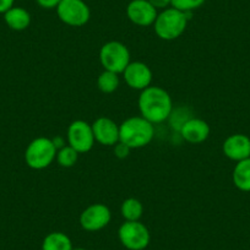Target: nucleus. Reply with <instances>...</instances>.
<instances>
[{
    "instance_id": "f257e3e1",
    "label": "nucleus",
    "mask_w": 250,
    "mask_h": 250,
    "mask_svg": "<svg viewBox=\"0 0 250 250\" xmlns=\"http://www.w3.org/2000/svg\"><path fill=\"white\" fill-rule=\"evenodd\" d=\"M139 110L141 117L153 125L162 123L172 114V97L165 88L151 85L139 96Z\"/></svg>"
},
{
    "instance_id": "f03ea898",
    "label": "nucleus",
    "mask_w": 250,
    "mask_h": 250,
    "mask_svg": "<svg viewBox=\"0 0 250 250\" xmlns=\"http://www.w3.org/2000/svg\"><path fill=\"white\" fill-rule=\"evenodd\" d=\"M155 136V125L145 118L130 117L119 125V141L135 150L147 146Z\"/></svg>"
},
{
    "instance_id": "7ed1b4c3",
    "label": "nucleus",
    "mask_w": 250,
    "mask_h": 250,
    "mask_svg": "<svg viewBox=\"0 0 250 250\" xmlns=\"http://www.w3.org/2000/svg\"><path fill=\"white\" fill-rule=\"evenodd\" d=\"M189 14L174 8H167L158 13L153 30L158 38L163 41H174L184 33L189 21Z\"/></svg>"
},
{
    "instance_id": "20e7f679",
    "label": "nucleus",
    "mask_w": 250,
    "mask_h": 250,
    "mask_svg": "<svg viewBox=\"0 0 250 250\" xmlns=\"http://www.w3.org/2000/svg\"><path fill=\"white\" fill-rule=\"evenodd\" d=\"M57 147L49 138L35 139L28 144L25 151V162L31 169H45L57 157Z\"/></svg>"
},
{
    "instance_id": "39448f33",
    "label": "nucleus",
    "mask_w": 250,
    "mask_h": 250,
    "mask_svg": "<svg viewBox=\"0 0 250 250\" xmlns=\"http://www.w3.org/2000/svg\"><path fill=\"white\" fill-rule=\"evenodd\" d=\"M100 62L104 70L113 71L119 75L130 62V52L124 43L110 41L101 47Z\"/></svg>"
},
{
    "instance_id": "423d86ee",
    "label": "nucleus",
    "mask_w": 250,
    "mask_h": 250,
    "mask_svg": "<svg viewBox=\"0 0 250 250\" xmlns=\"http://www.w3.org/2000/svg\"><path fill=\"white\" fill-rule=\"evenodd\" d=\"M120 243L128 250H144L148 247L151 234L140 221H125L118 230Z\"/></svg>"
},
{
    "instance_id": "0eeeda50",
    "label": "nucleus",
    "mask_w": 250,
    "mask_h": 250,
    "mask_svg": "<svg viewBox=\"0 0 250 250\" xmlns=\"http://www.w3.org/2000/svg\"><path fill=\"white\" fill-rule=\"evenodd\" d=\"M58 18L71 27H81L90 21L91 11L83 0H62L57 8Z\"/></svg>"
},
{
    "instance_id": "6e6552de",
    "label": "nucleus",
    "mask_w": 250,
    "mask_h": 250,
    "mask_svg": "<svg viewBox=\"0 0 250 250\" xmlns=\"http://www.w3.org/2000/svg\"><path fill=\"white\" fill-rule=\"evenodd\" d=\"M66 139H68V145H70L79 153H86L91 151L96 143L92 125L81 119L74 120L69 125Z\"/></svg>"
},
{
    "instance_id": "1a4fd4ad",
    "label": "nucleus",
    "mask_w": 250,
    "mask_h": 250,
    "mask_svg": "<svg viewBox=\"0 0 250 250\" xmlns=\"http://www.w3.org/2000/svg\"><path fill=\"white\" fill-rule=\"evenodd\" d=\"M112 212L104 204H92L80 215V226L87 232H97L109 225Z\"/></svg>"
},
{
    "instance_id": "9d476101",
    "label": "nucleus",
    "mask_w": 250,
    "mask_h": 250,
    "mask_svg": "<svg viewBox=\"0 0 250 250\" xmlns=\"http://www.w3.org/2000/svg\"><path fill=\"white\" fill-rule=\"evenodd\" d=\"M123 78L126 85L133 90L143 91L151 86L152 71L147 64L143 62H130L123 71Z\"/></svg>"
},
{
    "instance_id": "9b49d317",
    "label": "nucleus",
    "mask_w": 250,
    "mask_h": 250,
    "mask_svg": "<svg viewBox=\"0 0 250 250\" xmlns=\"http://www.w3.org/2000/svg\"><path fill=\"white\" fill-rule=\"evenodd\" d=\"M126 15L134 25L147 27L153 25L158 13L148 0H131L126 6Z\"/></svg>"
},
{
    "instance_id": "f8f14e48",
    "label": "nucleus",
    "mask_w": 250,
    "mask_h": 250,
    "mask_svg": "<svg viewBox=\"0 0 250 250\" xmlns=\"http://www.w3.org/2000/svg\"><path fill=\"white\" fill-rule=\"evenodd\" d=\"M91 125L96 143L104 146H114L119 143V125L110 118L101 117Z\"/></svg>"
},
{
    "instance_id": "ddd939ff",
    "label": "nucleus",
    "mask_w": 250,
    "mask_h": 250,
    "mask_svg": "<svg viewBox=\"0 0 250 250\" xmlns=\"http://www.w3.org/2000/svg\"><path fill=\"white\" fill-rule=\"evenodd\" d=\"M210 125L200 118H190L180 126V135L189 144H201L210 136Z\"/></svg>"
},
{
    "instance_id": "4468645a",
    "label": "nucleus",
    "mask_w": 250,
    "mask_h": 250,
    "mask_svg": "<svg viewBox=\"0 0 250 250\" xmlns=\"http://www.w3.org/2000/svg\"><path fill=\"white\" fill-rule=\"evenodd\" d=\"M223 153L229 160L239 162L250 157V139L244 134L228 136L222 146Z\"/></svg>"
},
{
    "instance_id": "2eb2a0df",
    "label": "nucleus",
    "mask_w": 250,
    "mask_h": 250,
    "mask_svg": "<svg viewBox=\"0 0 250 250\" xmlns=\"http://www.w3.org/2000/svg\"><path fill=\"white\" fill-rule=\"evenodd\" d=\"M4 15V21L13 31H23L31 25V15L21 6H13Z\"/></svg>"
},
{
    "instance_id": "dca6fc26",
    "label": "nucleus",
    "mask_w": 250,
    "mask_h": 250,
    "mask_svg": "<svg viewBox=\"0 0 250 250\" xmlns=\"http://www.w3.org/2000/svg\"><path fill=\"white\" fill-rule=\"evenodd\" d=\"M233 184L240 191H250V157L237 162L232 174Z\"/></svg>"
},
{
    "instance_id": "f3484780",
    "label": "nucleus",
    "mask_w": 250,
    "mask_h": 250,
    "mask_svg": "<svg viewBox=\"0 0 250 250\" xmlns=\"http://www.w3.org/2000/svg\"><path fill=\"white\" fill-rule=\"evenodd\" d=\"M42 250H73V243L65 233L52 232L43 239Z\"/></svg>"
},
{
    "instance_id": "a211bd4d",
    "label": "nucleus",
    "mask_w": 250,
    "mask_h": 250,
    "mask_svg": "<svg viewBox=\"0 0 250 250\" xmlns=\"http://www.w3.org/2000/svg\"><path fill=\"white\" fill-rule=\"evenodd\" d=\"M120 213L125 221H140L144 213V205L139 199L129 198L123 201Z\"/></svg>"
},
{
    "instance_id": "6ab92c4d",
    "label": "nucleus",
    "mask_w": 250,
    "mask_h": 250,
    "mask_svg": "<svg viewBox=\"0 0 250 250\" xmlns=\"http://www.w3.org/2000/svg\"><path fill=\"white\" fill-rule=\"evenodd\" d=\"M119 76L113 71L103 70L97 79V87L103 93H113L119 87Z\"/></svg>"
},
{
    "instance_id": "aec40b11",
    "label": "nucleus",
    "mask_w": 250,
    "mask_h": 250,
    "mask_svg": "<svg viewBox=\"0 0 250 250\" xmlns=\"http://www.w3.org/2000/svg\"><path fill=\"white\" fill-rule=\"evenodd\" d=\"M79 155L80 153L76 150H74L70 145H65L64 147L59 148L57 151V160L58 165L62 168H71L76 165L79 160Z\"/></svg>"
},
{
    "instance_id": "412c9836",
    "label": "nucleus",
    "mask_w": 250,
    "mask_h": 250,
    "mask_svg": "<svg viewBox=\"0 0 250 250\" xmlns=\"http://www.w3.org/2000/svg\"><path fill=\"white\" fill-rule=\"evenodd\" d=\"M205 3L206 0H172L170 6L183 11V13H191V11L201 8Z\"/></svg>"
},
{
    "instance_id": "4be33fe9",
    "label": "nucleus",
    "mask_w": 250,
    "mask_h": 250,
    "mask_svg": "<svg viewBox=\"0 0 250 250\" xmlns=\"http://www.w3.org/2000/svg\"><path fill=\"white\" fill-rule=\"evenodd\" d=\"M130 151H131V148L129 147V146H126L125 144H123V143H120V141L114 145V155H115V157L120 158V160L128 157V156L130 155Z\"/></svg>"
},
{
    "instance_id": "5701e85b",
    "label": "nucleus",
    "mask_w": 250,
    "mask_h": 250,
    "mask_svg": "<svg viewBox=\"0 0 250 250\" xmlns=\"http://www.w3.org/2000/svg\"><path fill=\"white\" fill-rule=\"evenodd\" d=\"M148 1L156 10H165V9L169 8L172 4V0H148Z\"/></svg>"
},
{
    "instance_id": "b1692460",
    "label": "nucleus",
    "mask_w": 250,
    "mask_h": 250,
    "mask_svg": "<svg viewBox=\"0 0 250 250\" xmlns=\"http://www.w3.org/2000/svg\"><path fill=\"white\" fill-rule=\"evenodd\" d=\"M36 1L43 9H57L62 0H36Z\"/></svg>"
},
{
    "instance_id": "393cba45",
    "label": "nucleus",
    "mask_w": 250,
    "mask_h": 250,
    "mask_svg": "<svg viewBox=\"0 0 250 250\" xmlns=\"http://www.w3.org/2000/svg\"><path fill=\"white\" fill-rule=\"evenodd\" d=\"M15 0H0V14H5L9 9L14 6Z\"/></svg>"
},
{
    "instance_id": "a878e982",
    "label": "nucleus",
    "mask_w": 250,
    "mask_h": 250,
    "mask_svg": "<svg viewBox=\"0 0 250 250\" xmlns=\"http://www.w3.org/2000/svg\"><path fill=\"white\" fill-rule=\"evenodd\" d=\"M52 140H53V144L55 145V147H57V150H59V148L64 147V146L66 145L65 140H64L62 138H54V139H52Z\"/></svg>"
},
{
    "instance_id": "bb28decb",
    "label": "nucleus",
    "mask_w": 250,
    "mask_h": 250,
    "mask_svg": "<svg viewBox=\"0 0 250 250\" xmlns=\"http://www.w3.org/2000/svg\"><path fill=\"white\" fill-rule=\"evenodd\" d=\"M73 250H86L83 248H73Z\"/></svg>"
}]
</instances>
